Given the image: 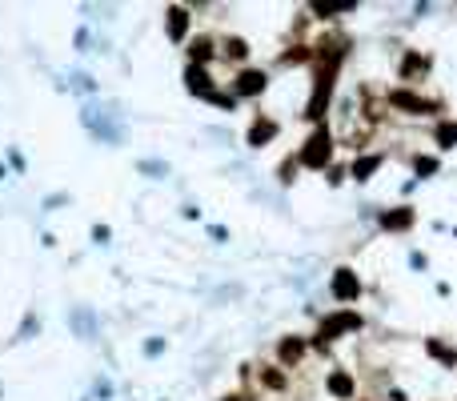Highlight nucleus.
<instances>
[{
    "mask_svg": "<svg viewBox=\"0 0 457 401\" xmlns=\"http://www.w3.org/2000/svg\"><path fill=\"white\" fill-rule=\"evenodd\" d=\"M273 133H277V125H273V121H257V125H253V133H249V145H265Z\"/></svg>",
    "mask_w": 457,
    "mask_h": 401,
    "instance_id": "nucleus-8",
    "label": "nucleus"
},
{
    "mask_svg": "<svg viewBox=\"0 0 457 401\" xmlns=\"http://www.w3.org/2000/svg\"><path fill=\"white\" fill-rule=\"evenodd\" d=\"M185 28H189V13L185 8H173L169 13V37H185Z\"/></svg>",
    "mask_w": 457,
    "mask_h": 401,
    "instance_id": "nucleus-7",
    "label": "nucleus"
},
{
    "mask_svg": "<svg viewBox=\"0 0 457 401\" xmlns=\"http://www.w3.org/2000/svg\"><path fill=\"white\" fill-rule=\"evenodd\" d=\"M261 88H265V76L261 73H241L237 76V92H241V97H253V92H261Z\"/></svg>",
    "mask_w": 457,
    "mask_h": 401,
    "instance_id": "nucleus-5",
    "label": "nucleus"
},
{
    "mask_svg": "<svg viewBox=\"0 0 457 401\" xmlns=\"http://www.w3.org/2000/svg\"><path fill=\"white\" fill-rule=\"evenodd\" d=\"M413 225V209H393L381 217V229H409Z\"/></svg>",
    "mask_w": 457,
    "mask_h": 401,
    "instance_id": "nucleus-6",
    "label": "nucleus"
},
{
    "mask_svg": "<svg viewBox=\"0 0 457 401\" xmlns=\"http://www.w3.org/2000/svg\"><path fill=\"white\" fill-rule=\"evenodd\" d=\"M413 169H417L421 176H429V173H437V161H433V157H417V161H413Z\"/></svg>",
    "mask_w": 457,
    "mask_h": 401,
    "instance_id": "nucleus-15",
    "label": "nucleus"
},
{
    "mask_svg": "<svg viewBox=\"0 0 457 401\" xmlns=\"http://www.w3.org/2000/svg\"><path fill=\"white\" fill-rule=\"evenodd\" d=\"M357 325H361V317H357V313H345V309H341V313H333V317H329V321L321 325V337H341L345 329H357Z\"/></svg>",
    "mask_w": 457,
    "mask_h": 401,
    "instance_id": "nucleus-2",
    "label": "nucleus"
},
{
    "mask_svg": "<svg viewBox=\"0 0 457 401\" xmlns=\"http://www.w3.org/2000/svg\"><path fill=\"white\" fill-rule=\"evenodd\" d=\"M437 145H441V149L457 145V125H441V128H437Z\"/></svg>",
    "mask_w": 457,
    "mask_h": 401,
    "instance_id": "nucleus-12",
    "label": "nucleus"
},
{
    "mask_svg": "<svg viewBox=\"0 0 457 401\" xmlns=\"http://www.w3.org/2000/svg\"><path fill=\"white\" fill-rule=\"evenodd\" d=\"M185 76H189V88H193V92H205V97H209V76L201 73V64H193Z\"/></svg>",
    "mask_w": 457,
    "mask_h": 401,
    "instance_id": "nucleus-9",
    "label": "nucleus"
},
{
    "mask_svg": "<svg viewBox=\"0 0 457 401\" xmlns=\"http://www.w3.org/2000/svg\"><path fill=\"white\" fill-rule=\"evenodd\" d=\"M209 40H197V44H193V61H209Z\"/></svg>",
    "mask_w": 457,
    "mask_h": 401,
    "instance_id": "nucleus-16",
    "label": "nucleus"
},
{
    "mask_svg": "<svg viewBox=\"0 0 457 401\" xmlns=\"http://www.w3.org/2000/svg\"><path fill=\"white\" fill-rule=\"evenodd\" d=\"M429 353L437 357V361H449V365H453V349H449V345H441V341H429Z\"/></svg>",
    "mask_w": 457,
    "mask_h": 401,
    "instance_id": "nucleus-14",
    "label": "nucleus"
},
{
    "mask_svg": "<svg viewBox=\"0 0 457 401\" xmlns=\"http://www.w3.org/2000/svg\"><path fill=\"white\" fill-rule=\"evenodd\" d=\"M301 349H305V345L289 337V341H285V345H281V361H297V357H301Z\"/></svg>",
    "mask_w": 457,
    "mask_h": 401,
    "instance_id": "nucleus-13",
    "label": "nucleus"
},
{
    "mask_svg": "<svg viewBox=\"0 0 457 401\" xmlns=\"http://www.w3.org/2000/svg\"><path fill=\"white\" fill-rule=\"evenodd\" d=\"M377 164H381V157H361V161L353 164V176H361V181H365V176L377 169Z\"/></svg>",
    "mask_w": 457,
    "mask_h": 401,
    "instance_id": "nucleus-11",
    "label": "nucleus"
},
{
    "mask_svg": "<svg viewBox=\"0 0 457 401\" xmlns=\"http://www.w3.org/2000/svg\"><path fill=\"white\" fill-rule=\"evenodd\" d=\"M329 152H333V145H329V133H325V128H317V133L305 140V149H301V164L321 169V164L329 161Z\"/></svg>",
    "mask_w": 457,
    "mask_h": 401,
    "instance_id": "nucleus-1",
    "label": "nucleus"
},
{
    "mask_svg": "<svg viewBox=\"0 0 457 401\" xmlns=\"http://www.w3.org/2000/svg\"><path fill=\"white\" fill-rule=\"evenodd\" d=\"M229 401H241V397H229Z\"/></svg>",
    "mask_w": 457,
    "mask_h": 401,
    "instance_id": "nucleus-17",
    "label": "nucleus"
},
{
    "mask_svg": "<svg viewBox=\"0 0 457 401\" xmlns=\"http://www.w3.org/2000/svg\"><path fill=\"white\" fill-rule=\"evenodd\" d=\"M333 293L341 301H353L361 293V285H357V277L349 273V269H337V277H333Z\"/></svg>",
    "mask_w": 457,
    "mask_h": 401,
    "instance_id": "nucleus-4",
    "label": "nucleus"
},
{
    "mask_svg": "<svg viewBox=\"0 0 457 401\" xmlns=\"http://www.w3.org/2000/svg\"><path fill=\"white\" fill-rule=\"evenodd\" d=\"M329 389H333L337 397H349V393H353V377H349V373H333V377H329Z\"/></svg>",
    "mask_w": 457,
    "mask_h": 401,
    "instance_id": "nucleus-10",
    "label": "nucleus"
},
{
    "mask_svg": "<svg viewBox=\"0 0 457 401\" xmlns=\"http://www.w3.org/2000/svg\"><path fill=\"white\" fill-rule=\"evenodd\" d=\"M393 104L397 109H409V113H433V100H421L417 92H405V88L393 92Z\"/></svg>",
    "mask_w": 457,
    "mask_h": 401,
    "instance_id": "nucleus-3",
    "label": "nucleus"
}]
</instances>
